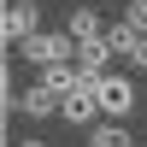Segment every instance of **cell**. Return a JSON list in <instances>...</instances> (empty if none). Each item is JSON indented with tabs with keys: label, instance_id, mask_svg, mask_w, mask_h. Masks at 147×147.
Here are the masks:
<instances>
[{
	"label": "cell",
	"instance_id": "obj_4",
	"mask_svg": "<svg viewBox=\"0 0 147 147\" xmlns=\"http://www.w3.org/2000/svg\"><path fill=\"white\" fill-rule=\"evenodd\" d=\"M0 30H6L12 47H24L30 35H41V6H35V0H12L6 18H0Z\"/></svg>",
	"mask_w": 147,
	"mask_h": 147
},
{
	"label": "cell",
	"instance_id": "obj_12",
	"mask_svg": "<svg viewBox=\"0 0 147 147\" xmlns=\"http://www.w3.org/2000/svg\"><path fill=\"white\" fill-rule=\"evenodd\" d=\"M141 147H147V141H141Z\"/></svg>",
	"mask_w": 147,
	"mask_h": 147
},
{
	"label": "cell",
	"instance_id": "obj_1",
	"mask_svg": "<svg viewBox=\"0 0 147 147\" xmlns=\"http://www.w3.org/2000/svg\"><path fill=\"white\" fill-rule=\"evenodd\" d=\"M18 53H24V65L47 71V65H71V59H77V41H71L65 30H41V35H30Z\"/></svg>",
	"mask_w": 147,
	"mask_h": 147
},
{
	"label": "cell",
	"instance_id": "obj_6",
	"mask_svg": "<svg viewBox=\"0 0 147 147\" xmlns=\"http://www.w3.org/2000/svg\"><path fill=\"white\" fill-rule=\"evenodd\" d=\"M59 94L53 88H41V82H30V88L18 94V118H30V124H47V118H59Z\"/></svg>",
	"mask_w": 147,
	"mask_h": 147
},
{
	"label": "cell",
	"instance_id": "obj_2",
	"mask_svg": "<svg viewBox=\"0 0 147 147\" xmlns=\"http://www.w3.org/2000/svg\"><path fill=\"white\" fill-rule=\"evenodd\" d=\"M94 94H100L106 118H118V124H124V118L136 112V77H124V71H106V77L94 82Z\"/></svg>",
	"mask_w": 147,
	"mask_h": 147
},
{
	"label": "cell",
	"instance_id": "obj_11",
	"mask_svg": "<svg viewBox=\"0 0 147 147\" xmlns=\"http://www.w3.org/2000/svg\"><path fill=\"white\" fill-rule=\"evenodd\" d=\"M18 147H47V141H41V136H30V141H18Z\"/></svg>",
	"mask_w": 147,
	"mask_h": 147
},
{
	"label": "cell",
	"instance_id": "obj_7",
	"mask_svg": "<svg viewBox=\"0 0 147 147\" xmlns=\"http://www.w3.org/2000/svg\"><path fill=\"white\" fill-rule=\"evenodd\" d=\"M106 30H112V24L94 12V0H82V6L65 18V35H71V41H88V35H106Z\"/></svg>",
	"mask_w": 147,
	"mask_h": 147
},
{
	"label": "cell",
	"instance_id": "obj_3",
	"mask_svg": "<svg viewBox=\"0 0 147 147\" xmlns=\"http://www.w3.org/2000/svg\"><path fill=\"white\" fill-rule=\"evenodd\" d=\"M112 59H118V47H112V35H88V41H77V59H71V65L82 71V82H100Z\"/></svg>",
	"mask_w": 147,
	"mask_h": 147
},
{
	"label": "cell",
	"instance_id": "obj_9",
	"mask_svg": "<svg viewBox=\"0 0 147 147\" xmlns=\"http://www.w3.org/2000/svg\"><path fill=\"white\" fill-rule=\"evenodd\" d=\"M88 147H136V141H129V124L106 118V124H94V129H88Z\"/></svg>",
	"mask_w": 147,
	"mask_h": 147
},
{
	"label": "cell",
	"instance_id": "obj_8",
	"mask_svg": "<svg viewBox=\"0 0 147 147\" xmlns=\"http://www.w3.org/2000/svg\"><path fill=\"white\" fill-rule=\"evenodd\" d=\"M35 82H41V88H53L59 100H71L77 88H94V82H82V71H77V65H47V71H41Z\"/></svg>",
	"mask_w": 147,
	"mask_h": 147
},
{
	"label": "cell",
	"instance_id": "obj_5",
	"mask_svg": "<svg viewBox=\"0 0 147 147\" xmlns=\"http://www.w3.org/2000/svg\"><path fill=\"white\" fill-rule=\"evenodd\" d=\"M59 118L77 124V129H94V124H106V106H100V94H94V88H77L65 106H59Z\"/></svg>",
	"mask_w": 147,
	"mask_h": 147
},
{
	"label": "cell",
	"instance_id": "obj_10",
	"mask_svg": "<svg viewBox=\"0 0 147 147\" xmlns=\"http://www.w3.org/2000/svg\"><path fill=\"white\" fill-rule=\"evenodd\" d=\"M124 24H129L136 35H147V0H129V12H124Z\"/></svg>",
	"mask_w": 147,
	"mask_h": 147
}]
</instances>
